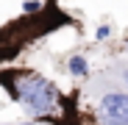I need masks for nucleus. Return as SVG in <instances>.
<instances>
[{
    "mask_svg": "<svg viewBox=\"0 0 128 125\" xmlns=\"http://www.w3.org/2000/svg\"><path fill=\"white\" fill-rule=\"evenodd\" d=\"M98 36L103 39V36H109V25H103V28H98Z\"/></svg>",
    "mask_w": 128,
    "mask_h": 125,
    "instance_id": "obj_5",
    "label": "nucleus"
},
{
    "mask_svg": "<svg viewBox=\"0 0 128 125\" xmlns=\"http://www.w3.org/2000/svg\"><path fill=\"white\" fill-rule=\"evenodd\" d=\"M25 11H39V0H25Z\"/></svg>",
    "mask_w": 128,
    "mask_h": 125,
    "instance_id": "obj_4",
    "label": "nucleus"
},
{
    "mask_svg": "<svg viewBox=\"0 0 128 125\" xmlns=\"http://www.w3.org/2000/svg\"><path fill=\"white\" fill-rule=\"evenodd\" d=\"M100 120L103 125H128V95H106L100 103Z\"/></svg>",
    "mask_w": 128,
    "mask_h": 125,
    "instance_id": "obj_2",
    "label": "nucleus"
},
{
    "mask_svg": "<svg viewBox=\"0 0 128 125\" xmlns=\"http://www.w3.org/2000/svg\"><path fill=\"white\" fill-rule=\"evenodd\" d=\"M70 72H72V75H84V72H86V61H84L81 56L70 58Z\"/></svg>",
    "mask_w": 128,
    "mask_h": 125,
    "instance_id": "obj_3",
    "label": "nucleus"
},
{
    "mask_svg": "<svg viewBox=\"0 0 128 125\" xmlns=\"http://www.w3.org/2000/svg\"><path fill=\"white\" fill-rule=\"evenodd\" d=\"M17 100H22L25 103V109L31 114H45L53 109V100H56V89L50 86L48 81H42V78H28L22 86H20L14 92Z\"/></svg>",
    "mask_w": 128,
    "mask_h": 125,
    "instance_id": "obj_1",
    "label": "nucleus"
}]
</instances>
